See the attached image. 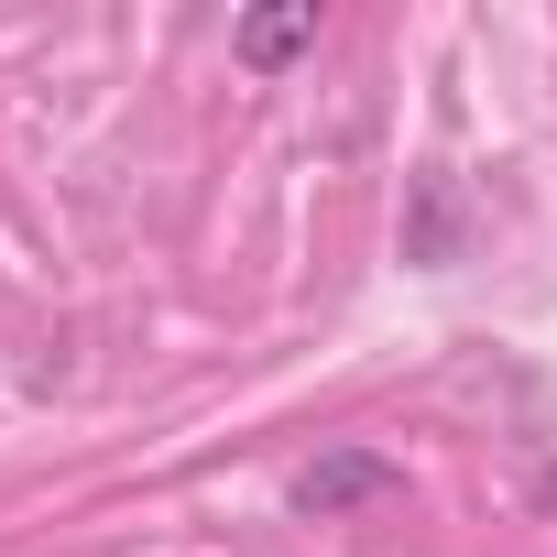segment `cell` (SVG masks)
I'll return each instance as SVG.
<instances>
[{"mask_svg":"<svg viewBox=\"0 0 557 557\" xmlns=\"http://www.w3.org/2000/svg\"><path fill=\"white\" fill-rule=\"evenodd\" d=\"M459 251V197H448V175H416V230H405V262H448Z\"/></svg>","mask_w":557,"mask_h":557,"instance_id":"cell-3","label":"cell"},{"mask_svg":"<svg viewBox=\"0 0 557 557\" xmlns=\"http://www.w3.org/2000/svg\"><path fill=\"white\" fill-rule=\"evenodd\" d=\"M307 45H318V0H273V12H240V34H230V55H240L251 77L296 66Z\"/></svg>","mask_w":557,"mask_h":557,"instance_id":"cell-2","label":"cell"},{"mask_svg":"<svg viewBox=\"0 0 557 557\" xmlns=\"http://www.w3.org/2000/svg\"><path fill=\"white\" fill-rule=\"evenodd\" d=\"M394 492H405V459H383V448H318V459L285 481V503H296L307 524L372 513V503H394Z\"/></svg>","mask_w":557,"mask_h":557,"instance_id":"cell-1","label":"cell"}]
</instances>
